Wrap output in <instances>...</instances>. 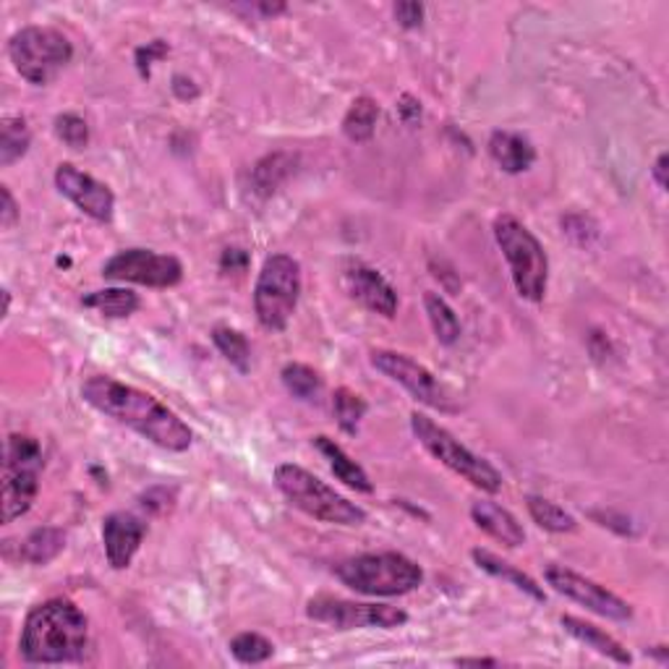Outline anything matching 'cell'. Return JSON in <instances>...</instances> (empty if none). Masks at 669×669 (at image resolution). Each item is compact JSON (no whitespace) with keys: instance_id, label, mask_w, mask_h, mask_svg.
Listing matches in <instances>:
<instances>
[{"instance_id":"6da1fadb","label":"cell","mask_w":669,"mask_h":669,"mask_svg":"<svg viewBox=\"0 0 669 669\" xmlns=\"http://www.w3.org/2000/svg\"><path fill=\"white\" fill-rule=\"evenodd\" d=\"M82 397L103 416L128 426L162 450L187 453L194 443V432L168 405H162L145 390L113 380V376H89L82 384Z\"/></svg>"},{"instance_id":"7a4b0ae2","label":"cell","mask_w":669,"mask_h":669,"mask_svg":"<svg viewBox=\"0 0 669 669\" xmlns=\"http://www.w3.org/2000/svg\"><path fill=\"white\" fill-rule=\"evenodd\" d=\"M89 646L87 615L68 599H50L26 615L19 651L30 665L79 661Z\"/></svg>"},{"instance_id":"3957f363","label":"cell","mask_w":669,"mask_h":669,"mask_svg":"<svg viewBox=\"0 0 669 669\" xmlns=\"http://www.w3.org/2000/svg\"><path fill=\"white\" fill-rule=\"evenodd\" d=\"M340 583L364 596H403L424 583L418 562L397 552H372L334 565Z\"/></svg>"},{"instance_id":"277c9868","label":"cell","mask_w":669,"mask_h":669,"mask_svg":"<svg viewBox=\"0 0 669 669\" xmlns=\"http://www.w3.org/2000/svg\"><path fill=\"white\" fill-rule=\"evenodd\" d=\"M275 487L280 495L306 516L317 518L322 523L334 525H361L367 523V510L359 505L346 500L343 495L327 487L322 479L296 463H280L275 468Z\"/></svg>"},{"instance_id":"5b68a950","label":"cell","mask_w":669,"mask_h":669,"mask_svg":"<svg viewBox=\"0 0 669 669\" xmlns=\"http://www.w3.org/2000/svg\"><path fill=\"white\" fill-rule=\"evenodd\" d=\"M495 238L508 259L512 286L525 301H542L550 283V256L542 241L512 215H500L495 220Z\"/></svg>"},{"instance_id":"8992f818","label":"cell","mask_w":669,"mask_h":669,"mask_svg":"<svg viewBox=\"0 0 669 669\" xmlns=\"http://www.w3.org/2000/svg\"><path fill=\"white\" fill-rule=\"evenodd\" d=\"M301 298V265L288 254L267 256L254 286V311L269 332H283Z\"/></svg>"},{"instance_id":"52a82bcc","label":"cell","mask_w":669,"mask_h":669,"mask_svg":"<svg viewBox=\"0 0 669 669\" xmlns=\"http://www.w3.org/2000/svg\"><path fill=\"white\" fill-rule=\"evenodd\" d=\"M411 429H414L416 439L424 445V450L434 455L443 466L466 479L471 487L481 489V492L495 495L502 489V476L492 463H487L479 455H474L466 445H460L445 426H439L434 418L414 411L411 414Z\"/></svg>"},{"instance_id":"ba28073f","label":"cell","mask_w":669,"mask_h":669,"mask_svg":"<svg viewBox=\"0 0 669 669\" xmlns=\"http://www.w3.org/2000/svg\"><path fill=\"white\" fill-rule=\"evenodd\" d=\"M9 59L21 79L45 87L68 66L74 47L66 34L50 26H24L9 40Z\"/></svg>"},{"instance_id":"9c48e42d","label":"cell","mask_w":669,"mask_h":669,"mask_svg":"<svg viewBox=\"0 0 669 669\" xmlns=\"http://www.w3.org/2000/svg\"><path fill=\"white\" fill-rule=\"evenodd\" d=\"M40 471L42 447L38 439L11 434L3 466V523H13L32 510L40 492Z\"/></svg>"},{"instance_id":"30bf717a","label":"cell","mask_w":669,"mask_h":669,"mask_svg":"<svg viewBox=\"0 0 669 669\" xmlns=\"http://www.w3.org/2000/svg\"><path fill=\"white\" fill-rule=\"evenodd\" d=\"M369 361H372L376 372H382L387 380L401 384L414 401L429 405V408L439 411V414H455V411H458V403L447 393L445 384L439 382L429 369L411 359V355L380 348V351H372Z\"/></svg>"},{"instance_id":"8fae6325","label":"cell","mask_w":669,"mask_h":669,"mask_svg":"<svg viewBox=\"0 0 669 669\" xmlns=\"http://www.w3.org/2000/svg\"><path fill=\"white\" fill-rule=\"evenodd\" d=\"M306 615H309L311 620L330 625L334 630H361V628L393 630L408 623V615H405L401 607L332 599V596H317V599H311L306 604Z\"/></svg>"},{"instance_id":"7c38bea8","label":"cell","mask_w":669,"mask_h":669,"mask_svg":"<svg viewBox=\"0 0 669 669\" xmlns=\"http://www.w3.org/2000/svg\"><path fill=\"white\" fill-rule=\"evenodd\" d=\"M103 277L113 283H134L147 288H173L181 283L183 265L170 254H155L149 248H126L103 267Z\"/></svg>"},{"instance_id":"4fadbf2b","label":"cell","mask_w":669,"mask_h":669,"mask_svg":"<svg viewBox=\"0 0 669 669\" xmlns=\"http://www.w3.org/2000/svg\"><path fill=\"white\" fill-rule=\"evenodd\" d=\"M544 578L554 591H558V594L567 596V599L581 604V607L594 612V615L607 617V620H617V623H625L633 617V607L628 602L620 599L617 594H612L609 588L599 586L596 581L586 578V575L571 571V567L546 565Z\"/></svg>"},{"instance_id":"5bb4252c","label":"cell","mask_w":669,"mask_h":669,"mask_svg":"<svg viewBox=\"0 0 669 669\" xmlns=\"http://www.w3.org/2000/svg\"><path fill=\"white\" fill-rule=\"evenodd\" d=\"M55 187L66 199L79 208L84 215H89L97 223H108L116 210V197H113L110 187H105L103 181L92 178L89 173H82L79 168L71 166V162H61L55 170Z\"/></svg>"},{"instance_id":"9a60e30c","label":"cell","mask_w":669,"mask_h":669,"mask_svg":"<svg viewBox=\"0 0 669 669\" xmlns=\"http://www.w3.org/2000/svg\"><path fill=\"white\" fill-rule=\"evenodd\" d=\"M147 537V523L134 512H110L103 523V544L113 571H126Z\"/></svg>"},{"instance_id":"2e32d148","label":"cell","mask_w":669,"mask_h":669,"mask_svg":"<svg viewBox=\"0 0 669 669\" xmlns=\"http://www.w3.org/2000/svg\"><path fill=\"white\" fill-rule=\"evenodd\" d=\"M346 288L355 301L374 315L393 319L397 315V294L387 277L369 265H351L346 269Z\"/></svg>"},{"instance_id":"e0dca14e","label":"cell","mask_w":669,"mask_h":669,"mask_svg":"<svg viewBox=\"0 0 669 669\" xmlns=\"http://www.w3.org/2000/svg\"><path fill=\"white\" fill-rule=\"evenodd\" d=\"M471 518L484 533H489V537L497 539V542L505 546H523L525 544V531H523V525L518 523V518L492 500L474 502Z\"/></svg>"},{"instance_id":"ac0fdd59","label":"cell","mask_w":669,"mask_h":669,"mask_svg":"<svg viewBox=\"0 0 669 669\" xmlns=\"http://www.w3.org/2000/svg\"><path fill=\"white\" fill-rule=\"evenodd\" d=\"M489 155L505 173H525L537 160V149L516 131H495L489 139Z\"/></svg>"},{"instance_id":"d6986e66","label":"cell","mask_w":669,"mask_h":669,"mask_svg":"<svg viewBox=\"0 0 669 669\" xmlns=\"http://www.w3.org/2000/svg\"><path fill=\"white\" fill-rule=\"evenodd\" d=\"M315 447L325 455V460L330 463V471L338 476L346 487H351V489H355V492H364V495L374 492V484H372V479H369V474L343 450V447L334 443V439L319 434V437H315Z\"/></svg>"},{"instance_id":"ffe728a7","label":"cell","mask_w":669,"mask_h":669,"mask_svg":"<svg viewBox=\"0 0 669 669\" xmlns=\"http://www.w3.org/2000/svg\"><path fill=\"white\" fill-rule=\"evenodd\" d=\"M562 628L571 633L573 638H578L581 644H586L588 649H594L596 654H602V657H607L612 661H617V665H630L633 657L628 654V649L620 644L617 638H612L609 633H604L602 628H596V625H591L586 620H578V617H562Z\"/></svg>"},{"instance_id":"44dd1931","label":"cell","mask_w":669,"mask_h":669,"mask_svg":"<svg viewBox=\"0 0 669 669\" xmlns=\"http://www.w3.org/2000/svg\"><path fill=\"white\" fill-rule=\"evenodd\" d=\"M471 558H474V562L481 567L484 573H489V575H495V578H502V581L512 583V586H516L518 591L529 594L531 599H537V602H544L546 599L544 588L539 586V583L533 581L531 575H525L523 571H518L516 565H510V562L500 560V558H497V554L487 552V550H474Z\"/></svg>"},{"instance_id":"7402d4cb","label":"cell","mask_w":669,"mask_h":669,"mask_svg":"<svg viewBox=\"0 0 669 669\" xmlns=\"http://www.w3.org/2000/svg\"><path fill=\"white\" fill-rule=\"evenodd\" d=\"M32 145V131L24 118L6 116L0 120V168H9L26 155Z\"/></svg>"},{"instance_id":"603a6c76","label":"cell","mask_w":669,"mask_h":669,"mask_svg":"<svg viewBox=\"0 0 669 669\" xmlns=\"http://www.w3.org/2000/svg\"><path fill=\"white\" fill-rule=\"evenodd\" d=\"M84 306L89 309H97L99 315L113 317V319H124L131 317L134 311L139 309V296L128 288H105V290H92L82 298Z\"/></svg>"},{"instance_id":"cb8c5ba5","label":"cell","mask_w":669,"mask_h":669,"mask_svg":"<svg viewBox=\"0 0 669 669\" xmlns=\"http://www.w3.org/2000/svg\"><path fill=\"white\" fill-rule=\"evenodd\" d=\"M66 546V533L61 529H53V525H45V529L32 531L30 537L24 539L21 544V558H24L30 565H47L50 560H55Z\"/></svg>"},{"instance_id":"d4e9b609","label":"cell","mask_w":669,"mask_h":669,"mask_svg":"<svg viewBox=\"0 0 669 669\" xmlns=\"http://www.w3.org/2000/svg\"><path fill=\"white\" fill-rule=\"evenodd\" d=\"M424 306H426V317H429L432 330H434V334H437L439 343L443 346L458 343L463 327H460L458 315L450 309V304H447L439 294H432L429 290V294L424 296Z\"/></svg>"},{"instance_id":"484cf974","label":"cell","mask_w":669,"mask_h":669,"mask_svg":"<svg viewBox=\"0 0 669 669\" xmlns=\"http://www.w3.org/2000/svg\"><path fill=\"white\" fill-rule=\"evenodd\" d=\"M376 118H380V105H376L372 97L353 99V105L348 108L343 118V134L351 141H355V145L369 141L374 137Z\"/></svg>"},{"instance_id":"4316f807","label":"cell","mask_w":669,"mask_h":669,"mask_svg":"<svg viewBox=\"0 0 669 669\" xmlns=\"http://www.w3.org/2000/svg\"><path fill=\"white\" fill-rule=\"evenodd\" d=\"M525 505H529L533 523H537L539 529L552 531V533H571L578 529V523H575V518L571 516V512L562 510L560 505L544 500V497L529 495L525 497Z\"/></svg>"},{"instance_id":"83f0119b","label":"cell","mask_w":669,"mask_h":669,"mask_svg":"<svg viewBox=\"0 0 669 669\" xmlns=\"http://www.w3.org/2000/svg\"><path fill=\"white\" fill-rule=\"evenodd\" d=\"M212 343L225 355L227 364L236 367L241 374H246L252 369V346H248L246 334L231 330V327H215L212 330Z\"/></svg>"},{"instance_id":"f1b7e54d","label":"cell","mask_w":669,"mask_h":669,"mask_svg":"<svg viewBox=\"0 0 669 669\" xmlns=\"http://www.w3.org/2000/svg\"><path fill=\"white\" fill-rule=\"evenodd\" d=\"M280 376L288 393L298 397V401H317L319 393H322V380H319L315 369L306 364H288Z\"/></svg>"},{"instance_id":"f546056e","label":"cell","mask_w":669,"mask_h":669,"mask_svg":"<svg viewBox=\"0 0 669 669\" xmlns=\"http://www.w3.org/2000/svg\"><path fill=\"white\" fill-rule=\"evenodd\" d=\"M332 408H334V418H338L340 429H343L346 434H355V429H359V424H361V418L367 416L364 397L351 393L348 387H340L338 393H334Z\"/></svg>"},{"instance_id":"4dcf8cb0","label":"cell","mask_w":669,"mask_h":669,"mask_svg":"<svg viewBox=\"0 0 669 669\" xmlns=\"http://www.w3.org/2000/svg\"><path fill=\"white\" fill-rule=\"evenodd\" d=\"M231 654L241 665H262L275 654V646L259 633H241L231 640Z\"/></svg>"},{"instance_id":"1f68e13d","label":"cell","mask_w":669,"mask_h":669,"mask_svg":"<svg viewBox=\"0 0 669 669\" xmlns=\"http://www.w3.org/2000/svg\"><path fill=\"white\" fill-rule=\"evenodd\" d=\"M55 134H59V139L71 149H84L89 145L87 120L76 116V113H66V116L55 118Z\"/></svg>"},{"instance_id":"d6a6232c","label":"cell","mask_w":669,"mask_h":669,"mask_svg":"<svg viewBox=\"0 0 669 669\" xmlns=\"http://www.w3.org/2000/svg\"><path fill=\"white\" fill-rule=\"evenodd\" d=\"M424 13H426V9L422 3H397L395 6L397 24L405 26V30H418V26L424 24Z\"/></svg>"},{"instance_id":"836d02e7","label":"cell","mask_w":669,"mask_h":669,"mask_svg":"<svg viewBox=\"0 0 669 669\" xmlns=\"http://www.w3.org/2000/svg\"><path fill=\"white\" fill-rule=\"evenodd\" d=\"M19 220V208L13 202L9 187H0V227L9 231V227Z\"/></svg>"},{"instance_id":"e575fe53","label":"cell","mask_w":669,"mask_h":669,"mask_svg":"<svg viewBox=\"0 0 669 669\" xmlns=\"http://www.w3.org/2000/svg\"><path fill=\"white\" fill-rule=\"evenodd\" d=\"M651 176H654V181H657V187L661 191H667V155H659L657 162H654V168H651Z\"/></svg>"},{"instance_id":"d590c367","label":"cell","mask_w":669,"mask_h":669,"mask_svg":"<svg viewBox=\"0 0 669 669\" xmlns=\"http://www.w3.org/2000/svg\"><path fill=\"white\" fill-rule=\"evenodd\" d=\"M458 665H489V667H495L497 665V659H479V657H463V659H458Z\"/></svg>"},{"instance_id":"8d00e7d4","label":"cell","mask_w":669,"mask_h":669,"mask_svg":"<svg viewBox=\"0 0 669 669\" xmlns=\"http://www.w3.org/2000/svg\"><path fill=\"white\" fill-rule=\"evenodd\" d=\"M649 657H657V659L661 661V665H667V661H669L667 646H657V649H654V651H649Z\"/></svg>"}]
</instances>
